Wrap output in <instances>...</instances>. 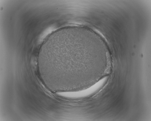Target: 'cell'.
Segmentation results:
<instances>
[{"instance_id":"cell-1","label":"cell","mask_w":151,"mask_h":121,"mask_svg":"<svg viewBox=\"0 0 151 121\" xmlns=\"http://www.w3.org/2000/svg\"><path fill=\"white\" fill-rule=\"evenodd\" d=\"M93 32L78 27L65 28L45 41L38 57L39 70L55 86L77 90L95 83L107 62L98 52Z\"/></svg>"}]
</instances>
